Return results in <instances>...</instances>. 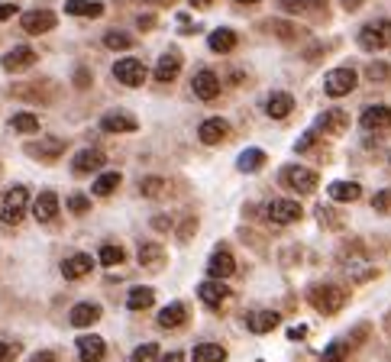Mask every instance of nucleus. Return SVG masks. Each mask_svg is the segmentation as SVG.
<instances>
[{"mask_svg": "<svg viewBox=\"0 0 391 362\" xmlns=\"http://www.w3.org/2000/svg\"><path fill=\"white\" fill-rule=\"evenodd\" d=\"M308 301H311V307H314L317 314L333 317V314H340L343 304H346V291H343L340 285H311Z\"/></svg>", "mask_w": 391, "mask_h": 362, "instance_id": "f257e3e1", "label": "nucleus"}, {"mask_svg": "<svg viewBox=\"0 0 391 362\" xmlns=\"http://www.w3.org/2000/svg\"><path fill=\"white\" fill-rule=\"evenodd\" d=\"M26 204H29V191L23 185H14L7 188L4 195V204H0V220L7 223V227H16V223L26 217Z\"/></svg>", "mask_w": 391, "mask_h": 362, "instance_id": "f03ea898", "label": "nucleus"}, {"mask_svg": "<svg viewBox=\"0 0 391 362\" xmlns=\"http://www.w3.org/2000/svg\"><path fill=\"white\" fill-rule=\"evenodd\" d=\"M359 46L365 52H382L391 46V20H372L359 29Z\"/></svg>", "mask_w": 391, "mask_h": 362, "instance_id": "7ed1b4c3", "label": "nucleus"}, {"mask_svg": "<svg viewBox=\"0 0 391 362\" xmlns=\"http://www.w3.org/2000/svg\"><path fill=\"white\" fill-rule=\"evenodd\" d=\"M317 172L314 168H304V165H285L281 168V185L291 191H298V195H311V191L317 188Z\"/></svg>", "mask_w": 391, "mask_h": 362, "instance_id": "20e7f679", "label": "nucleus"}, {"mask_svg": "<svg viewBox=\"0 0 391 362\" xmlns=\"http://www.w3.org/2000/svg\"><path fill=\"white\" fill-rule=\"evenodd\" d=\"M356 84H359V78H356V71H353L350 65L327 71V78H323V90H327V98H346L350 90H356Z\"/></svg>", "mask_w": 391, "mask_h": 362, "instance_id": "39448f33", "label": "nucleus"}, {"mask_svg": "<svg viewBox=\"0 0 391 362\" xmlns=\"http://www.w3.org/2000/svg\"><path fill=\"white\" fill-rule=\"evenodd\" d=\"M113 78H117L120 84H126V88H140L142 81L149 78V68L142 58H120L117 65H113Z\"/></svg>", "mask_w": 391, "mask_h": 362, "instance_id": "423d86ee", "label": "nucleus"}, {"mask_svg": "<svg viewBox=\"0 0 391 362\" xmlns=\"http://www.w3.org/2000/svg\"><path fill=\"white\" fill-rule=\"evenodd\" d=\"M301 204L298 201H288V197H275L272 204L266 207V217L272 223H278V227H288V223H294V220H301Z\"/></svg>", "mask_w": 391, "mask_h": 362, "instance_id": "0eeeda50", "label": "nucleus"}, {"mask_svg": "<svg viewBox=\"0 0 391 362\" xmlns=\"http://www.w3.org/2000/svg\"><path fill=\"white\" fill-rule=\"evenodd\" d=\"M226 136H230V123H226L224 117H210L197 126V140H201L204 146H220Z\"/></svg>", "mask_w": 391, "mask_h": 362, "instance_id": "6e6552de", "label": "nucleus"}, {"mask_svg": "<svg viewBox=\"0 0 391 362\" xmlns=\"http://www.w3.org/2000/svg\"><path fill=\"white\" fill-rule=\"evenodd\" d=\"M317 130L320 133H330V136H340V133L350 130V113L343 110V107H330L317 117Z\"/></svg>", "mask_w": 391, "mask_h": 362, "instance_id": "1a4fd4ad", "label": "nucleus"}, {"mask_svg": "<svg viewBox=\"0 0 391 362\" xmlns=\"http://www.w3.org/2000/svg\"><path fill=\"white\" fill-rule=\"evenodd\" d=\"M36 58H39L36 49H29V46H14L7 56L0 58V65H4V71H26L36 65Z\"/></svg>", "mask_w": 391, "mask_h": 362, "instance_id": "9d476101", "label": "nucleus"}, {"mask_svg": "<svg viewBox=\"0 0 391 362\" xmlns=\"http://www.w3.org/2000/svg\"><path fill=\"white\" fill-rule=\"evenodd\" d=\"M56 14L52 10H29V14H23L20 26L26 29L29 36H42V33H49V29H56Z\"/></svg>", "mask_w": 391, "mask_h": 362, "instance_id": "9b49d317", "label": "nucleus"}, {"mask_svg": "<svg viewBox=\"0 0 391 362\" xmlns=\"http://www.w3.org/2000/svg\"><path fill=\"white\" fill-rule=\"evenodd\" d=\"M359 123H363V130H369V133L391 130V107H385V104H372V107H365L363 117H359Z\"/></svg>", "mask_w": 391, "mask_h": 362, "instance_id": "f8f14e48", "label": "nucleus"}, {"mask_svg": "<svg viewBox=\"0 0 391 362\" xmlns=\"http://www.w3.org/2000/svg\"><path fill=\"white\" fill-rule=\"evenodd\" d=\"M233 272H236V259H233L224 246H220V249H214V256H210V262H207V275H210V279L224 281V279H230Z\"/></svg>", "mask_w": 391, "mask_h": 362, "instance_id": "ddd939ff", "label": "nucleus"}, {"mask_svg": "<svg viewBox=\"0 0 391 362\" xmlns=\"http://www.w3.org/2000/svg\"><path fill=\"white\" fill-rule=\"evenodd\" d=\"M191 88H194V98L201 100H214L217 94H220V75L210 68H201L194 75V81H191Z\"/></svg>", "mask_w": 391, "mask_h": 362, "instance_id": "4468645a", "label": "nucleus"}, {"mask_svg": "<svg viewBox=\"0 0 391 362\" xmlns=\"http://www.w3.org/2000/svg\"><path fill=\"white\" fill-rule=\"evenodd\" d=\"M178 71H182V52H178V49L162 52L159 62H155V81H162V84L175 81Z\"/></svg>", "mask_w": 391, "mask_h": 362, "instance_id": "2eb2a0df", "label": "nucleus"}, {"mask_svg": "<svg viewBox=\"0 0 391 362\" xmlns=\"http://www.w3.org/2000/svg\"><path fill=\"white\" fill-rule=\"evenodd\" d=\"M26 152L33 155V159H42V162H56L58 155L65 152V140H56V136H46V140L39 143H29Z\"/></svg>", "mask_w": 391, "mask_h": 362, "instance_id": "dca6fc26", "label": "nucleus"}, {"mask_svg": "<svg viewBox=\"0 0 391 362\" xmlns=\"http://www.w3.org/2000/svg\"><path fill=\"white\" fill-rule=\"evenodd\" d=\"M91 269H94V259L88 256V252H75V256H68L62 262V275L68 281H78V279H84V275H91Z\"/></svg>", "mask_w": 391, "mask_h": 362, "instance_id": "f3484780", "label": "nucleus"}, {"mask_svg": "<svg viewBox=\"0 0 391 362\" xmlns=\"http://www.w3.org/2000/svg\"><path fill=\"white\" fill-rule=\"evenodd\" d=\"M33 217L39 223H52L58 217V195L56 191H42L39 197L33 201Z\"/></svg>", "mask_w": 391, "mask_h": 362, "instance_id": "a211bd4d", "label": "nucleus"}, {"mask_svg": "<svg viewBox=\"0 0 391 362\" xmlns=\"http://www.w3.org/2000/svg\"><path fill=\"white\" fill-rule=\"evenodd\" d=\"M155 321H159V327H162V330H178L184 321H188V307H184L182 301H172V304L162 307Z\"/></svg>", "mask_w": 391, "mask_h": 362, "instance_id": "6ab92c4d", "label": "nucleus"}, {"mask_svg": "<svg viewBox=\"0 0 391 362\" xmlns=\"http://www.w3.org/2000/svg\"><path fill=\"white\" fill-rule=\"evenodd\" d=\"M104 162H107V155L100 149H81L75 155V162H71V168H75V175H91L98 168H104Z\"/></svg>", "mask_w": 391, "mask_h": 362, "instance_id": "aec40b11", "label": "nucleus"}, {"mask_svg": "<svg viewBox=\"0 0 391 362\" xmlns=\"http://www.w3.org/2000/svg\"><path fill=\"white\" fill-rule=\"evenodd\" d=\"M197 298H201L207 307H220L226 298H230V288H226L224 281L210 279V281H201V285H197Z\"/></svg>", "mask_w": 391, "mask_h": 362, "instance_id": "412c9836", "label": "nucleus"}, {"mask_svg": "<svg viewBox=\"0 0 391 362\" xmlns=\"http://www.w3.org/2000/svg\"><path fill=\"white\" fill-rule=\"evenodd\" d=\"M291 110H294V98L288 94V90H272V94H269L266 113H269L272 120H285Z\"/></svg>", "mask_w": 391, "mask_h": 362, "instance_id": "4be33fe9", "label": "nucleus"}, {"mask_svg": "<svg viewBox=\"0 0 391 362\" xmlns=\"http://www.w3.org/2000/svg\"><path fill=\"white\" fill-rule=\"evenodd\" d=\"M71 327H91V324L100 321V304H91V301H81V304L71 307L68 314Z\"/></svg>", "mask_w": 391, "mask_h": 362, "instance_id": "5701e85b", "label": "nucleus"}, {"mask_svg": "<svg viewBox=\"0 0 391 362\" xmlns=\"http://www.w3.org/2000/svg\"><path fill=\"white\" fill-rule=\"evenodd\" d=\"M278 324H281V317H278L275 311H252L249 317H246V327H249L252 333H259V336H262V333H272Z\"/></svg>", "mask_w": 391, "mask_h": 362, "instance_id": "b1692460", "label": "nucleus"}, {"mask_svg": "<svg viewBox=\"0 0 391 362\" xmlns=\"http://www.w3.org/2000/svg\"><path fill=\"white\" fill-rule=\"evenodd\" d=\"M104 353H107V346L100 336H94V333L78 336V356H81V362H100Z\"/></svg>", "mask_w": 391, "mask_h": 362, "instance_id": "393cba45", "label": "nucleus"}, {"mask_svg": "<svg viewBox=\"0 0 391 362\" xmlns=\"http://www.w3.org/2000/svg\"><path fill=\"white\" fill-rule=\"evenodd\" d=\"M100 130L104 133H136V117H130V113H123V110H113L100 120Z\"/></svg>", "mask_w": 391, "mask_h": 362, "instance_id": "a878e982", "label": "nucleus"}, {"mask_svg": "<svg viewBox=\"0 0 391 362\" xmlns=\"http://www.w3.org/2000/svg\"><path fill=\"white\" fill-rule=\"evenodd\" d=\"M207 46L214 52H220V56H226V52L236 49V33H233V29H226V26H220V29H214V33L207 36Z\"/></svg>", "mask_w": 391, "mask_h": 362, "instance_id": "bb28decb", "label": "nucleus"}, {"mask_svg": "<svg viewBox=\"0 0 391 362\" xmlns=\"http://www.w3.org/2000/svg\"><path fill=\"white\" fill-rule=\"evenodd\" d=\"M330 197L340 204H353L363 197V188H359L356 181H333V185H330Z\"/></svg>", "mask_w": 391, "mask_h": 362, "instance_id": "cd10ccee", "label": "nucleus"}, {"mask_svg": "<svg viewBox=\"0 0 391 362\" xmlns=\"http://www.w3.org/2000/svg\"><path fill=\"white\" fill-rule=\"evenodd\" d=\"M65 14L71 16H100L104 4L100 0H65Z\"/></svg>", "mask_w": 391, "mask_h": 362, "instance_id": "c85d7f7f", "label": "nucleus"}, {"mask_svg": "<svg viewBox=\"0 0 391 362\" xmlns=\"http://www.w3.org/2000/svg\"><path fill=\"white\" fill-rule=\"evenodd\" d=\"M191 359H194V362H224L226 349L220 346V343H201V346H194Z\"/></svg>", "mask_w": 391, "mask_h": 362, "instance_id": "c756f323", "label": "nucleus"}, {"mask_svg": "<svg viewBox=\"0 0 391 362\" xmlns=\"http://www.w3.org/2000/svg\"><path fill=\"white\" fill-rule=\"evenodd\" d=\"M152 304H155L152 288H133V291L126 294V307H130V311H149Z\"/></svg>", "mask_w": 391, "mask_h": 362, "instance_id": "7c9ffc66", "label": "nucleus"}, {"mask_svg": "<svg viewBox=\"0 0 391 362\" xmlns=\"http://www.w3.org/2000/svg\"><path fill=\"white\" fill-rule=\"evenodd\" d=\"M165 262V249L159 243H140V265L146 269H159Z\"/></svg>", "mask_w": 391, "mask_h": 362, "instance_id": "2f4dec72", "label": "nucleus"}, {"mask_svg": "<svg viewBox=\"0 0 391 362\" xmlns=\"http://www.w3.org/2000/svg\"><path fill=\"white\" fill-rule=\"evenodd\" d=\"M262 165H266V152H262V149H246V152L239 155V162H236V168L239 172H246V175L259 172Z\"/></svg>", "mask_w": 391, "mask_h": 362, "instance_id": "473e14b6", "label": "nucleus"}, {"mask_svg": "<svg viewBox=\"0 0 391 362\" xmlns=\"http://www.w3.org/2000/svg\"><path fill=\"white\" fill-rule=\"evenodd\" d=\"M117 188H120V172H104V175H100V178L91 185V191H94V195H98V197L113 195V191H117Z\"/></svg>", "mask_w": 391, "mask_h": 362, "instance_id": "72a5a7b5", "label": "nucleus"}, {"mask_svg": "<svg viewBox=\"0 0 391 362\" xmlns=\"http://www.w3.org/2000/svg\"><path fill=\"white\" fill-rule=\"evenodd\" d=\"M123 259H126V252H123V246H117V243H104V246H100V252H98V262L107 265V269L120 265Z\"/></svg>", "mask_w": 391, "mask_h": 362, "instance_id": "f704fd0d", "label": "nucleus"}, {"mask_svg": "<svg viewBox=\"0 0 391 362\" xmlns=\"http://www.w3.org/2000/svg\"><path fill=\"white\" fill-rule=\"evenodd\" d=\"M168 191V181L159 178V175H149V178L140 181V195L142 197H162Z\"/></svg>", "mask_w": 391, "mask_h": 362, "instance_id": "c9c22d12", "label": "nucleus"}, {"mask_svg": "<svg viewBox=\"0 0 391 362\" xmlns=\"http://www.w3.org/2000/svg\"><path fill=\"white\" fill-rule=\"evenodd\" d=\"M10 130L14 133H39V117H36V113H14V117H10Z\"/></svg>", "mask_w": 391, "mask_h": 362, "instance_id": "e433bc0d", "label": "nucleus"}, {"mask_svg": "<svg viewBox=\"0 0 391 362\" xmlns=\"http://www.w3.org/2000/svg\"><path fill=\"white\" fill-rule=\"evenodd\" d=\"M104 46L113 52H126V49H133V36L120 33V29H110V33L104 36Z\"/></svg>", "mask_w": 391, "mask_h": 362, "instance_id": "4c0bfd02", "label": "nucleus"}, {"mask_svg": "<svg viewBox=\"0 0 391 362\" xmlns=\"http://www.w3.org/2000/svg\"><path fill=\"white\" fill-rule=\"evenodd\" d=\"M346 356H350V343H346V340H333L320 353V362H343Z\"/></svg>", "mask_w": 391, "mask_h": 362, "instance_id": "58836bf2", "label": "nucleus"}, {"mask_svg": "<svg viewBox=\"0 0 391 362\" xmlns=\"http://www.w3.org/2000/svg\"><path fill=\"white\" fill-rule=\"evenodd\" d=\"M269 29H272L278 39H285V42H294L301 36V29L294 26V23H285V20H269Z\"/></svg>", "mask_w": 391, "mask_h": 362, "instance_id": "ea45409f", "label": "nucleus"}, {"mask_svg": "<svg viewBox=\"0 0 391 362\" xmlns=\"http://www.w3.org/2000/svg\"><path fill=\"white\" fill-rule=\"evenodd\" d=\"M365 78H369V81H378V84H388L391 81V65L369 62V65H365Z\"/></svg>", "mask_w": 391, "mask_h": 362, "instance_id": "a19ab883", "label": "nucleus"}, {"mask_svg": "<svg viewBox=\"0 0 391 362\" xmlns=\"http://www.w3.org/2000/svg\"><path fill=\"white\" fill-rule=\"evenodd\" d=\"M317 220H320V227H327V230H340L343 227V217L336 214L333 207H323V204L317 207Z\"/></svg>", "mask_w": 391, "mask_h": 362, "instance_id": "79ce46f5", "label": "nucleus"}, {"mask_svg": "<svg viewBox=\"0 0 391 362\" xmlns=\"http://www.w3.org/2000/svg\"><path fill=\"white\" fill-rule=\"evenodd\" d=\"M159 346L155 343H142V346L133 349V362H159Z\"/></svg>", "mask_w": 391, "mask_h": 362, "instance_id": "37998d69", "label": "nucleus"}, {"mask_svg": "<svg viewBox=\"0 0 391 362\" xmlns=\"http://www.w3.org/2000/svg\"><path fill=\"white\" fill-rule=\"evenodd\" d=\"M314 4H323V0H281V10L285 14H308Z\"/></svg>", "mask_w": 391, "mask_h": 362, "instance_id": "c03bdc74", "label": "nucleus"}, {"mask_svg": "<svg viewBox=\"0 0 391 362\" xmlns=\"http://www.w3.org/2000/svg\"><path fill=\"white\" fill-rule=\"evenodd\" d=\"M68 210L75 217H84L88 210H91V197H88V195H71L68 197Z\"/></svg>", "mask_w": 391, "mask_h": 362, "instance_id": "a18cd8bd", "label": "nucleus"}, {"mask_svg": "<svg viewBox=\"0 0 391 362\" xmlns=\"http://www.w3.org/2000/svg\"><path fill=\"white\" fill-rule=\"evenodd\" d=\"M372 210H378V214H388V210H391V188L378 191V195L372 197Z\"/></svg>", "mask_w": 391, "mask_h": 362, "instance_id": "49530a36", "label": "nucleus"}, {"mask_svg": "<svg viewBox=\"0 0 391 362\" xmlns=\"http://www.w3.org/2000/svg\"><path fill=\"white\" fill-rule=\"evenodd\" d=\"M91 81H94L91 68H84V65H81V68L75 71V88H78V90H84V88H91Z\"/></svg>", "mask_w": 391, "mask_h": 362, "instance_id": "de8ad7c7", "label": "nucleus"}, {"mask_svg": "<svg viewBox=\"0 0 391 362\" xmlns=\"http://www.w3.org/2000/svg\"><path fill=\"white\" fill-rule=\"evenodd\" d=\"M314 143H317V133L308 130V133H304V136L298 140V146H294V149H298V152H311V149H314Z\"/></svg>", "mask_w": 391, "mask_h": 362, "instance_id": "09e8293b", "label": "nucleus"}, {"mask_svg": "<svg viewBox=\"0 0 391 362\" xmlns=\"http://www.w3.org/2000/svg\"><path fill=\"white\" fill-rule=\"evenodd\" d=\"M194 230H197V220H194V217H188V220H184V227L178 230V239H191V233H194Z\"/></svg>", "mask_w": 391, "mask_h": 362, "instance_id": "8fccbe9b", "label": "nucleus"}, {"mask_svg": "<svg viewBox=\"0 0 391 362\" xmlns=\"http://www.w3.org/2000/svg\"><path fill=\"white\" fill-rule=\"evenodd\" d=\"M152 227H155V230H159V233H168V230H172V217H152Z\"/></svg>", "mask_w": 391, "mask_h": 362, "instance_id": "3c124183", "label": "nucleus"}, {"mask_svg": "<svg viewBox=\"0 0 391 362\" xmlns=\"http://www.w3.org/2000/svg\"><path fill=\"white\" fill-rule=\"evenodd\" d=\"M29 362H58V356H56V353H49V349H42V353L29 356Z\"/></svg>", "mask_w": 391, "mask_h": 362, "instance_id": "603ef678", "label": "nucleus"}, {"mask_svg": "<svg viewBox=\"0 0 391 362\" xmlns=\"http://www.w3.org/2000/svg\"><path fill=\"white\" fill-rule=\"evenodd\" d=\"M16 10H20L16 4H0V20H10V16H14Z\"/></svg>", "mask_w": 391, "mask_h": 362, "instance_id": "864d4df0", "label": "nucleus"}, {"mask_svg": "<svg viewBox=\"0 0 391 362\" xmlns=\"http://www.w3.org/2000/svg\"><path fill=\"white\" fill-rule=\"evenodd\" d=\"M365 0H343V10H350V14H356L359 7H363Z\"/></svg>", "mask_w": 391, "mask_h": 362, "instance_id": "5fc2aeb1", "label": "nucleus"}, {"mask_svg": "<svg viewBox=\"0 0 391 362\" xmlns=\"http://www.w3.org/2000/svg\"><path fill=\"white\" fill-rule=\"evenodd\" d=\"M10 356H14V346H7V343H0V362H10Z\"/></svg>", "mask_w": 391, "mask_h": 362, "instance_id": "6e6d98bb", "label": "nucleus"}, {"mask_svg": "<svg viewBox=\"0 0 391 362\" xmlns=\"http://www.w3.org/2000/svg\"><path fill=\"white\" fill-rule=\"evenodd\" d=\"M159 362H184V353H168V356H159Z\"/></svg>", "mask_w": 391, "mask_h": 362, "instance_id": "4d7b16f0", "label": "nucleus"}, {"mask_svg": "<svg viewBox=\"0 0 391 362\" xmlns=\"http://www.w3.org/2000/svg\"><path fill=\"white\" fill-rule=\"evenodd\" d=\"M304 333H308V327H291L288 330V340H301Z\"/></svg>", "mask_w": 391, "mask_h": 362, "instance_id": "13d9d810", "label": "nucleus"}, {"mask_svg": "<svg viewBox=\"0 0 391 362\" xmlns=\"http://www.w3.org/2000/svg\"><path fill=\"white\" fill-rule=\"evenodd\" d=\"M136 23H140V29H142V26L149 29V26H155V16H152V14H146V16H140V20H136Z\"/></svg>", "mask_w": 391, "mask_h": 362, "instance_id": "bf43d9fd", "label": "nucleus"}, {"mask_svg": "<svg viewBox=\"0 0 391 362\" xmlns=\"http://www.w3.org/2000/svg\"><path fill=\"white\" fill-rule=\"evenodd\" d=\"M214 0H191V7H197V10H207Z\"/></svg>", "mask_w": 391, "mask_h": 362, "instance_id": "052dcab7", "label": "nucleus"}, {"mask_svg": "<svg viewBox=\"0 0 391 362\" xmlns=\"http://www.w3.org/2000/svg\"><path fill=\"white\" fill-rule=\"evenodd\" d=\"M233 4H243L246 7V4H259V0H233Z\"/></svg>", "mask_w": 391, "mask_h": 362, "instance_id": "680f3d73", "label": "nucleus"}, {"mask_svg": "<svg viewBox=\"0 0 391 362\" xmlns=\"http://www.w3.org/2000/svg\"><path fill=\"white\" fill-rule=\"evenodd\" d=\"M146 4H165V0H146Z\"/></svg>", "mask_w": 391, "mask_h": 362, "instance_id": "e2e57ef3", "label": "nucleus"}, {"mask_svg": "<svg viewBox=\"0 0 391 362\" xmlns=\"http://www.w3.org/2000/svg\"><path fill=\"white\" fill-rule=\"evenodd\" d=\"M388 162H391V155H388Z\"/></svg>", "mask_w": 391, "mask_h": 362, "instance_id": "0e129e2a", "label": "nucleus"}]
</instances>
